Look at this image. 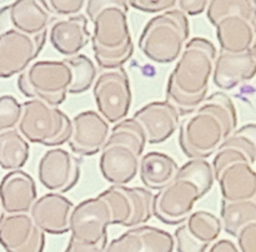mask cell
Here are the masks:
<instances>
[{
	"instance_id": "6da1fadb",
	"label": "cell",
	"mask_w": 256,
	"mask_h": 252,
	"mask_svg": "<svg viewBox=\"0 0 256 252\" xmlns=\"http://www.w3.org/2000/svg\"><path fill=\"white\" fill-rule=\"evenodd\" d=\"M238 111L229 95L214 92L179 125V146L189 160H208L236 130Z\"/></svg>"
},
{
	"instance_id": "7a4b0ae2",
	"label": "cell",
	"mask_w": 256,
	"mask_h": 252,
	"mask_svg": "<svg viewBox=\"0 0 256 252\" xmlns=\"http://www.w3.org/2000/svg\"><path fill=\"white\" fill-rule=\"evenodd\" d=\"M216 46L206 37H192L185 45L166 85V101L180 116L192 114L208 97L214 71Z\"/></svg>"
},
{
	"instance_id": "3957f363",
	"label": "cell",
	"mask_w": 256,
	"mask_h": 252,
	"mask_svg": "<svg viewBox=\"0 0 256 252\" xmlns=\"http://www.w3.org/2000/svg\"><path fill=\"white\" fill-rule=\"evenodd\" d=\"M212 162L189 160L179 167L172 182L154 197V217L165 225H182L194 211L195 204L212 189Z\"/></svg>"
},
{
	"instance_id": "277c9868",
	"label": "cell",
	"mask_w": 256,
	"mask_h": 252,
	"mask_svg": "<svg viewBox=\"0 0 256 252\" xmlns=\"http://www.w3.org/2000/svg\"><path fill=\"white\" fill-rule=\"evenodd\" d=\"M146 136L134 117H126L110 130L109 139L100 151L99 167L110 185H128L139 172Z\"/></svg>"
},
{
	"instance_id": "5b68a950",
	"label": "cell",
	"mask_w": 256,
	"mask_h": 252,
	"mask_svg": "<svg viewBox=\"0 0 256 252\" xmlns=\"http://www.w3.org/2000/svg\"><path fill=\"white\" fill-rule=\"evenodd\" d=\"M129 6L112 5L92 20V45L95 61L102 69L122 67L134 54V41L128 21Z\"/></svg>"
},
{
	"instance_id": "8992f818",
	"label": "cell",
	"mask_w": 256,
	"mask_h": 252,
	"mask_svg": "<svg viewBox=\"0 0 256 252\" xmlns=\"http://www.w3.org/2000/svg\"><path fill=\"white\" fill-rule=\"evenodd\" d=\"M190 21L178 7L155 15L146 22L139 37V49L156 64H170L179 59L189 41Z\"/></svg>"
},
{
	"instance_id": "52a82bcc",
	"label": "cell",
	"mask_w": 256,
	"mask_h": 252,
	"mask_svg": "<svg viewBox=\"0 0 256 252\" xmlns=\"http://www.w3.org/2000/svg\"><path fill=\"white\" fill-rule=\"evenodd\" d=\"M18 130L29 144L58 147L68 144L72 120L59 106L40 100H26L22 102V117Z\"/></svg>"
},
{
	"instance_id": "ba28073f",
	"label": "cell",
	"mask_w": 256,
	"mask_h": 252,
	"mask_svg": "<svg viewBox=\"0 0 256 252\" xmlns=\"http://www.w3.org/2000/svg\"><path fill=\"white\" fill-rule=\"evenodd\" d=\"M16 85L28 100L59 106L69 94L72 70L64 60H39L18 76Z\"/></svg>"
},
{
	"instance_id": "9c48e42d",
	"label": "cell",
	"mask_w": 256,
	"mask_h": 252,
	"mask_svg": "<svg viewBox=\"0 0 256 252\" xmlns=\"http://www.w3.org/2000/svg\"><path fill=\"white\" fill-rule=\"evenodd\" d=\"M109 205L112 224L118 226H142L154 217L155 194L146 187L112 185L98 195Z\"/></svg>"
},
{
	"instance_id": "30bf717a",
	"label": "cell",
	"mask_w": 256,
	"mask_h": 252,
	"mask_svg": "<svg viewBox=\"0 0 256 252\" xmlns=\"http://www.w3.org/2000/svg\"><path fill=\"white\" fill-rule=\"evenodd\" d=\"M94 99L98 112L109 124H118L126 119L132 104L130 79L126 70H106L96 77L94 84Z\"/></svg>"
},
{
	"instance_id": "8fae6325",
	"label": "cell",
	"mask_w": 256,
	"mask_h": 252,
	"mask_svg": "<svg viewBox=\"0 0 256 252\" xmlns=\"http://www.w3.org/2000/svg\"><path fill=\"white\" fill-rule=\"evenodd\" d=\"M46 34L29 36L22 32L5 31L0 34V79L20 75L42 52Z\"/></svg>"
},
{
	"instance_id": "7c38bea8",
	"label": "cell",
	"mask_w": 256,
	"mask_h": 252,
	"mask_svg": "<svg viewBox=\"0 0 256 252\" xmlns=\"http://www.w3.org/2000/svg\"><path fill=\"white\" fill-rule=\"evenodd\" d=\"M109 205L102 197H90L75 205L70 215L69 232L72 237L88 244H99L108 240L112 226Z\"/></svg>"
},
{
	"instance_id": "4fadbf2b",
	"label": "cell",
	"mask_w": 256,
	"mask_h": 252,
	"mask_svg": "<svg viewBox=\"0 0 256 252\" xmlns=\"http://www.w3.org/2000/svg\"><path fill=\"white\" fill-rule=\"evenodd\" d=\"M82 175L80 160L60 147L48 150L38 164L39 182L50 192L62 194L78 185Z\"/></svg>"
},
{
	"instance_id": "5bb4252c",
	"label": "cell",
	"mask_w": 256,
	"mask_h": 252,
	"mask_svg": "<svg viewBox=\"0 0 256 252\" xmlns=\"http://www.w3.org/2000/svg\"><path fill=\"white\" fill-rule=\"evenodd\" d=\"M222 231L219 217L205 210L192 214L175 230L174 242L176 252H206L218 241Z\"/></svg>"
},
{
	"instance_id": "9a60e30c",
	"label": "cell",
	"mask_w": 256,
	"mask_h": 252,
	"mask_svg": "<svg viewBox=\"0 0 256 252\" xmlns=\"http://www.w3.org/2000/svg\"><path fill=\"white\" fill-rule=\"evenodd\" d=\"M52 19L39 0H14L0 7V34L22 32L29 36L46 34Z\"/></svg>"
},
{
	"instance_id": "2e32d148",
	"label": "cell",
	"mask_w": 256,
	"mask_h": 252,
	"mask_svg": "<svg viewBox=\"0 0 256 252\" xmlns=\"http://www.w3.org/2000/svg\"><path fill=\"white\" fill-rule=\"evenodd\" d=\"M110 130L109 122L98 111H82L72 117L68 144L74 155L92 156L105 146Z\"/></svg>"
},
{
	"instance_id": "e0dca14e",
	"label": "cell",
	"mask_w": 256,
	"mask_h": 252,
	"mask_svg": "<svg viewBox=\"0 0 256 252\" xmlns=\"http://www.w3.org/2000/svg\"><path fill=\"white\" fill-rule=\"evenodd\" d=\"M0 245L6 252H42L45 234L29 214L5 215L0 224Z\"/></svg>"
},
{
	"instance_id": "ac0fdd59",
	"label": "cell",
	"mask_w": 256,
	"mask_h": 252,
	"mask_svg": "<svg viewBox=\"0 0 256 252\" xmlns=\"http://www.w3.org/2000/svg\"><path fill=\"white\" fill-rule=\"evenodd\" d=\"M175 250L172 234L155 226L132 227L108 242L105 252H172Z\"/></svg>"
},
{
	"instance_id": "d6986e66",
	"label": "cell",
	"mask_w": 256,
	"mask_h": 252,
	"mask_svg": "<svg viewBox=\"0 0 256 252\" xmlns=\"http://www.w3.org/2000/svg\"><path fill=\"white\" fill-rule=\"evenodd\" d=\"M135 120L142 125L148 144H162L174 135L180 125V114L169 101H152L138 110Z\"/></svg>"
},
{
	"instance_id": "ffe728a7",
	"label": "cell",
	"mask_w": 256,
	"mask_h": 252,
	"mask_svg": "<svg viewBox=\"0 0 256 252\" xmlns=\"http://www.w3.org/2000/svg\"><path fill=\"white\" fill-rule=\"evenodd\" d=\"M75 205L62 194L48 192L38 197L29 215L44 234L64 235L69 232L70 215Z\"/></svg>"
},
{
	"instance_id": "44dd1931",
	"label": "cell",
	"mask_w": 256,
	"mask_h": 252,
	"mask_svg": "<svg viewBox=\"0 0 256 252\" xmlns=\"http://www.w3.org/2000/svg\"><path fill=\"white\" fill-rule=\"evenodd\" d=\"M48 35L52 47L66 57L79 54L92 39V32L88 29V17L82 14L52 20Z\"/></svg>"
},
{
	"instance_id": "7402d4cb",
	"label": "cell",
	"mask_w": 256,
	"mask_h": 252,
	"mask_svg": "<svg viewBox=\"0 0 256 252\" xmlns=\"http://www.w3.org/2000/svg\"><path fill=\"white\" fill-rule=\"evenodd\" d=\"M36 199L35 180L22 170L9 171L0 181V206L5 215L29 214Z\"/></svg>"
},
{
	"instance_id": "603a6c76",
	"label": "cell",
	"mask_w": 256,
	"mask_h": 252,
	"mask_svg": "<svg viewBox=\"0 0 256 252\" xmlns=\"http://www.w3.org/2000/svg\"><path fill=\"white\" fill-rule=\"evenodd\" d=\"M256 164V124H246L235 130L212 157V171L216 177L228 165L234 162Z\"/></svg>"
},
{
	"instance_id": "cb8c5ba5",
	"label": "cell",
	"mask_w": 256,
	"mask_h": 252,
	"mask_svg": "<svg viewBox=\"0 0 256 252\" xmlns=\"http://www.w3.org/2000/svg\"><path fill=\"white\" fill-rule=\"evenodd\" d=\"M256 76V60L252 50L242 54L222 52L215 59L212 82L220 90H232Z\"/></svg>"
},
{
	"instance_id": "d4e9b609",
	"label": "cell",
	"mask_w": 256,
	"mask_h": 252,
	"mask_svg": "<svg viewBox=\"0 0 256 252\" xmlns=\"http://www.w3.org/2000/svg\"><path fill=\"white\" fill-rule=\"evenodd\" d=\"M224 201H242L256 197V171L248 162L230 164L215 177Z\"/></svg>"
},
{
	"instance_id": "484cf974",
	"label": "cell",
	"mask_w": 256,
	"mask_h": 252,
	"mask_svg": "<svg viewBox=\"0 0 256 252\" xmlns=\"http://www.w3.org/2000/svg\"><path fill=\"white\" fill-rule=\"evenodd\" d=\"M220 50L229 54L250 51L256 37V27L242 16H228L214 25Z\"/></svg>"
},
{
	"instance_id": "4316f807",
	"label": "cell",
	"mask_w": 256,
	"mask_h": 252,
	"mask_svg": "<svg viewBox=\"0 0 256 252\" xmlns=\"http://www.w3.org/2000/svg\"><path fill=\"white\" fill-rule=\"evenodd\" d=\"M178 171L179 165L172 156L160 151H150L140 159L138 175L144 187L150 191H160L174 180Z\"/></svg>"
},
{
	"instance_id": "83f0119b",
	"label": "cell",
	"mask_w": 256,
	"mask_h": 252,
	"mask_svg": "<svg viewBox=\"0 0 256 252\" xmlns=\"http://www.w3.org/2000/svg\"><path fill=\"white\" fill-rule=\"evenodd\" d=\"M30 156L29 141L18 129L0 131V167L6 171L22 170Z\"/></svg>"
},
{
	"instance_id": "f1b7e54d",
	"label": "cell",
	"mask_w": 256,
	"mask_h": 252,
	"mask_svg": "<svg viewBox=\"0 0 256 252\" xmlns=\"http://www.w3.org/2000/svg\"><path fill=\"white\" fill-rule=\"evenodd\" d=\"M220 221L228 235L236 237L249 224L256 222V197L242 201H222Z\"/></svg>"
},
{
	"instance_id": "f546056e",
	"label": "cell",
	"mask_w": 256,
	"mask_h": 252,
	"mask_svg": "<svg viewBox=\"0 0 256 252\" xmlns=\"http://www.w3.org/2000/svg\"><path fill=\"white\" fill-rule=\"evenodd\" d=\"M205 12L212 25L228 16H242L256 27V0H209Z\"/></svg>"
},
{
	"instance_id": "4dcf8cb0",
	"label": "cell",
	"mask_w": 256,
	"mask_h": 252,
	"mask_svg": "<svg viewBox=\"0 0 256 252\" xmlns=\"http://www.w3.org/2000/svg\"><path fill=\"white\" fill-rule=\"evenodd\" d=\"M64 61L72 70V85H70L69 94H82L94 86L98 77V70L95 62L90 57L84 54H78L74 56L65 57Z\"/></svg>"
},
{
	"instance_id": "1f68e13d",
	"label": "cell",
	"mask_w": 256,
	"mask_h": 252,
	"mask_svg": "<svg viewBox=\"0 0 256 252\" xmlns=\"http://www.w3.org/2000/svg\"><path fill=\"white\" fill-rule=\"evenodd\" d=\"M22 117V102L12 95L0 96V131L18 129Z\"/></svg>"
},
{
	"instance_id": "d6a6232c",
	"label": "cell",
	"mask_w": 256,
	"mask_h": 252,
	"mask_svg": "<svg viewBox=\"0 0 256 252\" xmlns=\"http://www.w3.org/2000/svg\"><path fill=\"white\" fill-rule=\"evenodd\" d=\"M50 15L58 17L80 14L85 7L86 0H39Z\"/></svg>"
},
{
	"instance_id": "836d02e7",
	"label": "cell",
	"mask_w": 256,
	"mask_h": 252,
	"mask_svg": "<svg viewBox=\"0 0 256 252\" xmlns=\"http://www.w3.org/2000/svg\"><path fill=\"white\" fill-rule=\"evenodd\" d=\"M129 6L146 14H162L178 6V0H128Z\"/></svg>"
},
{
	"instance_id": "e575fe53",
	"label": "cell",
	"mask_w": 256,
	"mask_h": 252,
	"mask_svg": "<svg viewBox=\"0 0 256 252\" xmlns=\"http://www.w3.org/2000/svg\"><path fill=\"white\" fill-rule=\"evenodd\" d=\"M236 240L240 252H256V222L245 226L238 234Z\"/></svg>"
},
{
	"instance_id": "d590c367",
	"label": "cell",
	"mask_w": 256,
	"mask_h": 252,
	"mask_svg": "<svg viewBox=\"0 0 256 252\" xmlns=\"http://www.w3.org/2000/svg\"><path fill=\"white\" fill-rule=\"evenodd\" d=\"M112 5L129 6L128 0H86V2H85V11H86L88 20L92 21L100 10L105 9L108 6H112Z\"/></svg>"
},
{
	"instance_id": "8d00e7d4",
	"label": "cell",
	"mask_w": 256,
	"mask_h": 252,
	"mask_svg": "<svg viewBox=\"0 0 256 252\" xmlns=\"http://www.w3.org/2000/svg\"><path fill=\"white\" fill-rule=\"evenodd\" d=\"M106 245L108 240L106 241L99 242V244H88V242L79 241V240L70 236L69 242H68V246L64 252H105Z\"/></svg>"
},
{
	"instance_id": "74e56055",
	"label": "cell",
	"mask_w": 256,
	"mask_h": 252,
	"mask_svg": "<svg viewBox=\"0 0 256 252\" xmlns=\"http://www.w3.org/2000/svg\"><path fill=\"white\" fill-rule=\"evenodd\" d=\"M209 0H178V9L182 10L188 16H195L205 12Z\"/></svg>"
},
{
	"instance_id": "f35d334b",
	"label": "cell",
	"mask_w": 256,
	"mask_h": 252,
	"mask_svg": "<svg viewBox=\"0 0 256 252\" xmlns=\"http://www.w3.org/2000/svg\"><path fill=\"white\" fill-rule=\"evenodd\" d=\"M208 252H240V250L235 242L222 239L219 241H215Z\"/></svg>"
},
{
	"instance_id": "ab89813d",
	"label": "cell",
	"mask_w": 256,
	"mask_h": 252,
	"mask_svg": "<svg viewBox=\"0 0 256 252\" xmlns=\"http://www.w3.org/2000/svg\"><path fill=\"white\" fill-rule=\"evenodd\" d=\"M252 55H254V57H255V60H256V37H255V41H254V44H252Z\"/></svg>"
},
{
	"instance_id": "60d3db41",
	"label": "cell",
	"mask_w": 256,
	"mask_h": 252,
	"mask_svg": "<svg viewBox=\"0 0 256 252\" xmlns=\"http://www.w3.org/2000/svg\"><path fill=\"white\" fill-rule=\"evenodd\" d=\"M4 216H5V214H4V211H2V206H0V224H2V219H4Z\"/></svg>"
}]
</instances>
